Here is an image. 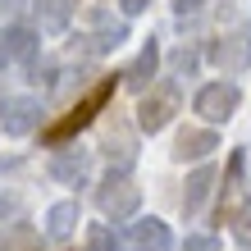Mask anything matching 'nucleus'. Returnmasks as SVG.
Returning <instances> with one entry per match:
<instances>
[{"label": "nucleus", "instance_id": "a211bd4d", "mask_svg": "<svg viewBox=\"0 0 251 251\" xmlns=\"http://www.w3.org/2000/svg\"><path fill=\"white\" fill-rule=\"evenodd\" d=\"M183 251H219V242L210 238V233H197V238H187Z\"/></svg>", "mask_w": 251, "mask_h": 251}, {"label": "nucleus", "instance_id": "6ab92c4d", "mask_svg": "<svg viewBox=\"0 0 251 251\" xmlns=\"http://www.w3.org/2000/svg\"><path fill=\"white\" fill-rule=\"evenodd\" d=\"M174 64H178V73H192V69H197V50H178V55H174Z\"/></svg>", "mask_w": 251, "mask_h": 251}, {"label": "nucleus", "instance_id": "f03ea898", "mask_svg": "<svg viewBox=\"0 0 251 251\" xmlns=\"http://www.w3.org/2000/svg\"><path fill=\"white\" fill-rule=\"evenodd\" d=\"M96 205H100V215H105V219L124 224V219L137 215V205H142V187L132 183V174H128V169H110L105 178H100V187H96Z\"/></svg>", "mask_w": 251, "mask_h": 251}, {"label": "nucleus", "instance_id": "f8f14e48", "mask_svg": "<svg viewBox=\"0 0 251 251\" xmlns=\"http://www.w3.org/2000/svg\"><path fill=\"white\" fill-rule=\"evenodd\" d=\"M37 46H41V32H37V27H9V32L0 37V50H5V60H23V64H32V60H37Z\"/></svg>", "mask_w": 251, "mask_h": 251}, {"label": "nucleus", "instance_id": "1a4fd4ad", "mask_svg": "<svg viewBox=\"0 0 251 251\" xmlns=\"http://www.w3.org/2000/svg\"><path fill=\"white\" fill-rule=\"evenodd\" d=\"M32 19H37V32L60 37L73 23V0H32Z\"/></svg>", "mask_w": 251, "mask_h": 251}, {"label": "nucleus", "instance_id": "412c9836", "mask_svg": "<svg viewBox=\"0 0 251 251\" xmlns=\"http://www.w3.org/2000/svg\"><path fill=\"white\" fill-rule=\"evenodd\" d=\"M119 9H124L128 19H132V14H142V9H151V0H119Z\"/></svg>", "mask_w": 251, "mask_h": 251}, {"label": "nucleus", "instance_id": "4be33fe9", "mask_svg": "<svg viewBox=\"0 0 251 251\" xmlns=\"http://www.w3.org/2000/svg\"><path fill=\"white\" fill-rule=\"evenodd\" d=\"M23 5H27V0H0V19H14Z\"/></svg>", "mask_w": 251, "mask_h": 251}, {"label": "nucleus", "instance_id": "f3484780", "mask_svg": "<svg viewBox=\"0 0 251 251\" xmlns=\"http://www.w3.org/2000/svg\"><path fill=\"white\" fill-rule=\"evenodd\" d=\"M233 233H238V242L251 251V201H247L242 210H238V219H233Z\"/></svg>", "mask_w": 251, "mask_h": 251}, {"label": "nucleus", "instance_id": "423d86ee", "mask_svg": "<svg viewBox=\"0 0 251 251\" xmlns=\"http://www.w3.org/2000/svg\"><path fill=\"white\" fill-rule=\"evenodd\" d=\"M87 169H92V151H87V146H55V155H50V178L55 183L82 187Z\"/></svg>", "mask_w": 251, "mask_h": 251}, {"label": "nucleus", "instance_id": "aec40b11", "mask_svg": "<svg viewBox=\"0 0 251 251\" xmlns=\"http://www.w3.org/2000/svg\"><path fill=\"white\" fill-rule=\"evenodd\" d=\"M14 210H19V205H14V197H9L5 187H0V224H5V219H9Z\"/></svg>", "mask_w": 251, "mask_h": 251}, {"label": "nucleus", "instance_id": "4468645a", "mask_svg": "<svg viewBox=\"0 0 251 251\" xmlns=\"http://www.w3.org/2000/svg\"><path fill=\"white\" fill-rule=\"evenodd\" d=\"M210 187H215V169L210 165H201V169H192L187 174V192H183V215H197L205 197H210Z\"/></svg>", "mask_w": 251, "mask_h": 251}, {"label": "nucleus", "instance_id": "0eeeda50", "mask_svg": "<svg viewBox=\"0 0 251 251\" xmlns=\"http://www.w3.org/2000/svg\"><path fill=\"white\" fill-rule=\"evenodd\" d=\"M0 124H5L9 137H27V132L41 124V100H32V96H5Z\"/></svg>", "mask_w": 251, "mask_h": 251}, {"label": "nucleus", "instance_id": "9d476101", "mask_svg": "<svg viewBox=\"0 0 251 251\" xmlns=\"http://www.w3.org/2000/svg\"><path fill=\"white\" fill-rule=\"evenodd\" d=\"M78 224H82V210H78V201H55L50 210H46V238L50 242H64V238H73L78 233Z\"/></svg>", "mask_w": 251, "mask_h": 251}, {"label": "nucleus", "instance_id": "5701e85b", "mask_svg": "<svg viewBox=\"0 0 251 251\" xmlns=\"http://www.w3.org/2000/svg\"><path fill=\"white\" fill-rule=\"evenodd\" d=\"M174 9H178V19H187V14H197V9H201V0H178Z\"/></svg>", "mask_w": 251, "mask_h": 251}, {"label": "nucleus", "instance_id": "2eb2a0df", "mask_svg": "<svg viewBox=\"0 0 251 251\" xmlns=\"http://www.w3.org/2000/svg\"><path fill=\"white\" fill-rule=\"evenodd\" d=\"M87 247L92 251H119V238H114L110 224H92L87 228Z\"/></svg>", "mask_w": 251, "mask_h": 251}, {"label": "nucleus", "instance_id": "20e7f679", "mask_svg": "<svg viewBox=\"0 0 251 251\" xmlns=\"http://www.w3.org/2000/svg\"><path fill=\"white\" fill-rule=\"evenodd\" d=\"M238 105H242L238 82H205V87H197V96H192V110H197L205 124H228L233 114H238Z\"/></svg>", "mask_w": 251, "mask_h": 251}, {"label": "nucleus", "instance_id": "9b49d317", "mask_svg": "<svg viewBox=\"0 0 251 251\" xmlns=\"http://www.w3.org/2000/svg\"><path fill=\"white\" fill-rule=\"evenodd\" d=\"M155 69H160V46H155V37H151V41L137 50V60L124 69V87H132V92H146V87H151V78H155Z\"/></svg>", "mask_w": 251, "mask_h": 251}, {"label": "nucleus", "instance_id": "7ed1b4c3", "mask_svg": "<svg viewBox=\"0 0 251 251\" xmlns=\"http://www.w3.org/2000/svg\"><path fill=\"white\" fill-rule=\"evenodd\" d=\"M110 96H114V78H100V82L92 87V92H87V96L78 100V105H73V110L64 114V119L55 124L50 132H46V142H50V146H64V142H69V137H73V132H78V128H87V124L96 119V110L105 105Z\"/></svg>", "mask_w": 251, "mask_h": 251}, {"label": "nucleus", "instance_id": "6e6552de", "mask_svg": "<svg viewBox=\"0 0 251 251\" xmlns=\"http://www.w3.org/2000/svg\"><path fill=\"white\" fill-rule=\"evenodd\" d=\"M210 60L224 69V73H242V69H251V23L242 27V32H233V37L219 41V46L210 50Z\"/></svg>", "mask_w": 251, "mask_h": 251}, {"label": "nucleus", "instance_id": "39448f33", "mask_svg": "<svg viewBox=\"0 0 251 251\" xmlns=\"http://www.w3.org/2000/svg\"><path fill=\"white\" fill-rule=\"evenodd\" d=\"M124 247L128 251H174V233H169L165 219L146 215V219H132V224H128Z\"/></svg>", "mask_w": 251, "mask_h": 251}, {"label": "nucleus", "instance_id": "dca6fc26", "mask_svg": "<svg viewBox=\"0 0 251 251\" xmlns=\"http://www.w3.org/2000/svg\"><path fill=\"white\" fill-rule=\"evenodd\" d=\"M119 41H128V27H124V23H100V32H96V50H114Z\"/></svg>", "mask_w": 251, "mask_h": 251}, {"label": "nucleus", "instance_id": "ddd939ff", "mask_svg": "<svg viewBox=\"0 0 251 251\" xmlns=\"http://www.w3.org/2000/svg\"><path fill=\"white\" fill-rule=\"evenodd\" d=\"M210 151H219L215 128H187L183 137L174 142V155H178V160H205Z\"/></svg>", "mask_w": 251, "mask_h": 251}, {"label": "nucleus", "instance_id": "f257e3e1", "mask_svg": "<svg viewBox=\"0 0 251 251\" xmlns=\"http://www.w3.org/2000/svg\"><path fill=\"white\" fill-rule=\"evenodd\" d=\"M183 110V92H178V82H151L142 92V100H137V128L142 132H165L169 124H174V114Z\"/></svg>", "mask_w": 251, "mask_h": 251}, {"label": "nucleus", "instance_id": "b1692460", "mask_svg": "<svg viewBox=\"0 0 251 251\" xmlns=\"http://www.w3.org/2000/svg\"><path fill=\"white\" fill-rule=\"evenodd\" d=\"M0 69H5V50H0Z\"/></svg>", "mask_w": 251, "mask_h": 251}]
</instances>
